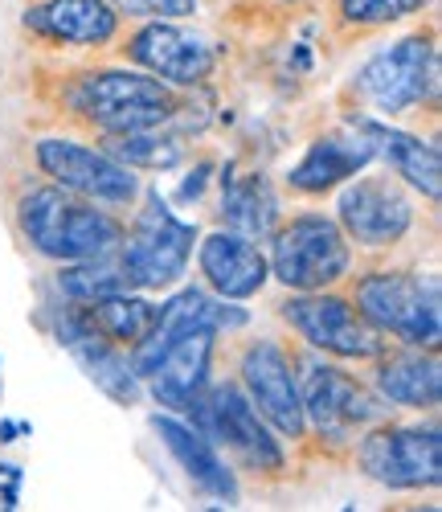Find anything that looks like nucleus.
<instances>
[{
	"label": "nucleus",
	"mask_w": 442,
	"mask_h": 512,
	"mask_svg": "<svg viewBox=\"0 0 442 512\" xmlns=\"http://www.w3.org/2000/svg\"><path fill=\"white\" fill-rule=\"evenodd\" d=\"M74 111L91 119L103 132H140V127H164L176 115V99L160 78L136 74V70H99L86 74L74 95Z\"/></svg>",
	"instance_id": "obj_4"
},
{
	"label": "nucleus",
	"mask_w": 442,
	"mask_h": 512,
	"mask_svg": "<svg viewBox=\"0 0 442 512\" xmlns=\"http://www.w3.org/2000/svg\"><path fill=\"white\" fill-rule=\"evenodd\" d=\"M127 58L140 62L148 74L176 82V87H197L213 70V50L201 33H189L172 21H152L144 25L127 46Z\"/></svg>",
	"instance_id": "obj_16"
},
{
	"label": "nucleus",
	"mask_w": 442,
	"mask_h": 512,
	"mask_svg": "<svg viewBox=\"0 0 442 512\" xmlns=\"http://www.w3.org/2000/svg\"><path fill=\"white\" fill-rule=\"evenodd\" d=\"M434 78H438V62H434L430 37H402L397 46L373 54L361 66L357 87L377 111L397 115V111H410L422 99H430Z\"/></svg>",
	"instance_id": "obj_9"
},
{
	"label": "nucleus",
	"mask_w": 442,
	"mask_h": 512,
	"mask_svg": "<svg viewBox=\"0 0 442 512\" xmlns=\"http://www.w3.org/2000/svg\"><path fill=\"white\" fill-rule=\"evenodd\" d=\"M189 410H193V426L209 443L238 451L250 467H258V472H279L283 467L279 439H271L267 422H262V414L254 410V402L238 386H217V390L201 394Z\"/></svg>",
	"instance_id": "obj_7"
},
{
	"label": "nucleus",
	"mask_w": 442,
	"mask_h": 512,
	"mask_svg": "<svg viewBox=\"0 0 442 512\" xmlns=\"http://www.w3.org/2000/svg\"><path fill=\"white\" fill-rule=\"evenodd\" d=\"M21 234L37 254L54 263H82L115 254L123 242V230L111 213L95 209V201H82L66 189H33L21 197L17 209Z\"/></svg>",
	"instance_id": "obj_2"
},
{
	"label": "nucleus",
	"mask_w": 442,
	"mask_h": 512,
	"mask_svg": "<svg viewBox=\"0 0 442 512\" xmlns=\"http://www.w3.org/2000/svg\"><path fill=\"white\" fill-rule=\"evenodd\" d=\"M242 386L246 398L254 402V410L267 418L279 435L287 439H303L307 418H303V402H299V381L291 373V361L279 345L271 340H258L242 357Z\"/></svg>",
	"instance_id": "obj_14"
},
{
	"label": "nucleus",
	"mask_w": 442,
	"mask_h": 512,
	"mask_svg": "<svg viewBox=\"0 0 442 512\" xmlns=\"http://www.w3.org/2000/svg\"><path fill=\"white\" fill-rule=\"evenodd\" d=\"M127 17H152V21H176L197 13V0H115Z\"/></svg>",
	"instance_id": "obj_28"
},
{
	"label": "nucleus",
	"mask_w": 442,
	"mask_h": 512,
	"mask_svg": "<svg viewBox=\"0 0 442 512\" xmlns=\"http://www.w3.org/2000/svg\"><path fill=\"white\" fill-rule=\"evenodd\" d=\"M86 308H91L86 312L91 324L111 340V345H127V349H136L160 316L156 304L140 300V295H131V291L111 295V300H99V304H86Z\"/></svg>",
	"instance_id": "obj_24"
},
{
	"label": "nucleus",
	"mask_w": 442,
	"mask_h": 512,
	"mask_svg": "<svg viewBox=\"0 0 442 512\" xmlns=\"http://www.w3.org/2000/svg\"><path fill=\"white\" fill-rule=\"evenodd\" d=\"M58 287L74 304H99V300H111V295L131 291V279L115 254H103V259H82L78 267L62 271Z\"/></svg>",
	"instance_id": "obj_25"
},
{
	"label": "nucleus",
	"mask_w": 442,
	"mask_h": 512,
	"mask_svg": "<svg viewBox=\"0 0 442 512\" xmlns=\"http://www.w3.org/2000/svg\"><path fill=\"white\" fill-rule=\"evenodd\" d=\"M336 5L348 25H389L426 9L430 0H336Z\"/></svg>",
	"instance_id": "obj_27"
},
{
	"label": "nucleus",
	"mask_w": 442,
	"mask_h": 512,
	"mask_svg": "<svg viewBox=\"0 0 442 512\" xmlns=\"http://www.w3.org/2000/svg\"><path fill=\"white\" fill-rule=\"evenodd\" d=\"M377 390L385 402L393 406H410V410H434L442 398V373H438V357L430 353H397L381 365L377 373Z\"/></svg>",
	"instance_id": "obj_22"
},
{
	"label": "nucleus",
	"mask_w": 442,
	"mask_h": 512,
	"mask_svg": "<svg viewBox=\"0 0 442 512\" xmlns=\"http://www.w3.org/2000/svg\"><path fill=\"white\" fill-rule=\"evenodd\" d=\"M283 320L307 340L312 349H324L332 357H348V361H365L381 353L377 328L365 324V316L352 308L340 295H316L303 291L295 300L283 304Z\"/></svg>",
	"instance_id": "obj_10"
},
{
	"label": "nucleus",
	"mask_w": 442,
	"mask_h": 512,
	"mask_svg": "<svg viewBox=\"0 0 442 512\" xmlns=\"http://www.w3.org/2000/svg\"><path fill=\"white\" fill-rule=\"evenodd\" d=\"M201 275L221 300H250L267 287L271 267L254 246V238L238 230H217L201 242Z\"/></svg>",
	"instance_id": "obj_17"
},
{
	"label": "nucleus",
	"mask_w": 442,
	"mask_h": 512,
	"mask_svg": "<svg viewBox=\"0 0 442 512\" xmlns=\"http://www.w3.org/2000/svg\"><path fill=\"white\" fill-rule=\"evenodd\" d=\"M242 324H246L242 308L213 300L201 287H185L160 308L152 332L131 349V369H136L140 381L152 386L160 406L189 410L205 394L213 332L242 328Z\"/></svg>",
	"instance_id": "obj_1"
},
{
	"label": "nucleus",
	"mask_w": 442,
	"mask_h": 512,
	"mask_svg": "<svg viewBox=\"0 0 442 512\" xmlns=\"http://www.w3.org/2000/svg\"><path fill=\"white\" fill-rule=\"evenodd\" d=\"M107 152L127 164V168H172L181 164L185 148L176 136L160 132V127H140V132H119L107 140Z\"/></svg>",
	"instance_id": "obj_26"
},
{
	"label": "nucleus",
	"mask_w": 442,
	"mask_h": 512,
	"mask_svg": "<svg viewBox=\"0 0 442 512\" xmlns=\"http://www.w3.org/2000/svg\"><path fill=\"white\" fill-rule=\"evenodd\" d=\"M58 345L82 365V373L95 381V386L115 398L119 406H136L140 402V377L136 369H131V361L119 353V345H111V340L91 324V316L70 308L58 316Z\"/></svg>",
	"instance_id": "obj_15"
},
{
	"label": "nucleus",
	"mask_w": 442,
	"mask_h": 512,
	"mask_svg": "<svg viewBox=\"0 0 442 512\" xmlns=\"http://www.w3.org/2000/svg\"><path fill=\"white\" fill-rule=\"evenodd\" d=\"M299 402H303V418L312 422L324 439H332V443L352 439V435L365 431V426L377 418V402L344 369L324 365V361L307 365Z\"/></svg>",
	"instance_id": "obj_12"
},
{
	"label": "nucleus",
	"mask_w": 442,
	"mask_h": 512,
	"mask_svg": "<svg viewBox=\"0 0 442 512\" xmlns=\"http://www.w3.org/2000/svg\"><path fill=\"white\" fill-rule=\"evenodd\" d=\"M373 144L352 127V136L348 132H332V136H320L312 148L303 152V160L287 173L291 189L299 193H324L348 177H357L365 164H373Z\"/></svg>",
	"instance_id": "obj_21"
},
{
	"label": "nucleus",
	"mask_w": 442,
	"mask_h": 512,
	"mask_svg": "<svg viewBox=\"0 0 442 512\" xmlns=\"http://www.w3.org/2000/svg\"><path fill=\"white\" fill-rule=\"evenodd\" d=\"M365 476L385 488H434L442 480L438 426H397L361 443Z\"/></svg>",
	"instance_id": "obj_11"
},
{
	"label": "nucleus",
	"mask_w": 442,
	"mask_h": 512,
	"mask_svg": "<svg viewBox=\"0 0 442 512\" xmlns=\"http://www.w3.org/2000/svg\"><path fill=\"white\" fill-rule=\"evenodd\" d=\"M348 234L320 213L291 218L283 230H275L271 246V275L291 291H324L328 283L348 275Z\"/></svg>",
	"instance_id": "obj_6"
},
{
	"label": "nucleus",
	"mask_w": 442,
	"mask_h": 512,
	"mask_svg": "<svg viewBox=\"0 0 442 512\" xmlns=\"http://www.w3.org/2000/svg\"><path fill=\"white\" fill-rule=\"evenodd\" d=\"M221 218L230 222V230H238L246 238H262V234L275 230L279 201H275L271 185L262 177L226 181V193H221Z\"/></svg>",
	"instance_id": "obj_23"
},
{
	"label": "nucleus",
	"mask_w": 442,
	"mask_h": 512,
	"mask_svg": "<svg viewBox=\"0 0 442 512\" xmlns=\"http://www.w3.org/2000/svg\"><path fill=\"white\" fill-rule=\"evenodd\" d=\"M152 431L160 435V443L172 451V459L185 467V476H189L201 492L226 500V508L238 504V480H234V472L217 459L213 443L197 431V426L172 418V414H156V418H152Z\"/></svg>",
	"instance_id": "obj_20"
},
{
	"label": "nucleus",
	"mask_w": 442,
	"mask_h": 512,
	"mask_svg": "<svg viewBox=\"0 0 442 512\" xmlns=\"http://www.w3.org/2000/svg\"><path fill=\"white\" fill-rule=\"evenodd\" d=\"M340 230L361 246H393L414 226V201L389 177H361L340 193Z\"/></svg>",
	"instance_id": "obj_13"
},
{
	"label": "nucleus",
	"mask_w": 442,
	"mask_h": 512,
	"mask_svg": "<svg viewBox=\"0 0 442 512\" xmlns=\"http://www.w3.org/2000/svg\"><path fill=\"white\" fill-rule=\"evenodd\" d=\"M357 308L365 324L397 336L410 349H438L442 336V300L434 275L377 271L357 283Z\"/></svg>",
	"instance_id": "obj_3"
},
{
	"label": "nucleus",
	"mask_w": 442,
	"mask_h": 512,
	"mask_svg": "<svg viewBox=\"0 0 442 512\" xmlns=\"http://www.w3.org/2000/svg\"><path fill=\"white\" fill-rule=\"evenodd\" d=\"M37 164L41 173L54 177L58 189L86 197V201H99V205H131L140 193L131 168L119 164L111 152L103 148H86L78 140H41L37 144Z\"/></svg>",
	"instance_id": "obj_8"
},
{
	"label": "nucleus",
	"mask_w": 442,
	"mask_h": 512,
	"mask_svg": "<svg viewBox=\"0 0 442 512\" xmlns=\"http://www.w3.org/2000/svg\"><path fill=\"white\" fill-rule=\"evenodd\" d=\"M352 127L373 144V156H385L389 168L410 189H418L426 201L442 197V160L430 140H418V136L402 132V127H389L377 119H352Z\"/></svg>",
	"instance_id": "obj_19"
},
{
	"label": "nucleus",
	"mask_w": 442,
	"mask_h": 512,
	"mask_svg": "<svg viewBox=\"0 0 442 512\" xmlns=\"http://www.w3.org/2000/svg\"><path fill=\"white\" fill-rule=\"evenodd\" d=\"M25 29L62 46H107L119 29V13L107 0H41L25 13Z\"/></svg>",
	"instance_id": "obj_18"
},
{
	"label": "nucleus",
	"mask_w": 442,
	"mask_h": 512,
	"mask_svg": "<svg viewBox=\"0 0 442 512\" xmlns=\"http://www.w3.org/2000/svg\"><path fill=\"white\" fill-rule=\"evenodd\" d=\"M193 242H197V230L176 218L160 193H148L140 218H136V230H131L127 242H119V263H123L131 287L160 291L185 275Z\"/></svg>",
	"instance_id": "obj_5"
}]
</instances>
